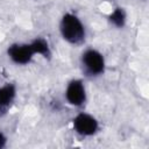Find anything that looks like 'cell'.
<instances>
[{
  "instance_id": "cell-1",
  "label": "cell",
  "mask_w": 149,
  "mask_h": 149,
  "mask_svg": "<svg viewBox=\"0 0 149 149\" xmlns=\"http://www.w3.org/2000/svg\"><path fill=\"white\" fill-rule=\"evenodd\" d=\"M59 33L62 38L72 45H79L85 42L86 28L81 19L72 12H66L59 21Z\"/></svg>"
},
{
  "instance_id": "cell-5",
  "label": "cell",
  "mask_w": 149,
  "mask_h": 149,
  "mask_svg": "<svg viewBox=\"0 0 149 149\" xmlns=\"http://www.w3.org/2000/svg\"><path fill=\"white\" fill-rule=\"evenodd\" d=\"M7 56L16 65H27L33 61L35 54L29 42H16L7 48Z\"/></svg>"
},
{
  "instance_id": "cell-7",
  "label": "cell",
  "mask_w": 149,
  "mask_h": 149,
  "mask_svg": "<svg viewBox=\"0 0 149 149\" xmlns=\"http://www.w3.org/2000/svg\"><path fill=\"white\" fill-rule=\"evenodd\" d=\"M30 45L33 48V51L35 55H38L45 59H51L52 57V49L50 47V43L47 38L42 37V36H37L35 37L34 40H31L30 42Z\"/></svg>"
},
{
  "instance_id": "cell-8",
  "label": "cell",
  "mask_w": 149,
  "mask_h": 149,
  "mask_svg": "<svg viewBox=\"0 0 149 149\" xmlns=\"http://www.w3.org/2000/svg\"><path fill=\"white\" fill-rule=\"evenodd\" d=\"M108 22L115 28H123L127 23V12L123 7H115L108 14Z\"/></svg>"
},
{
  "instance_id": "cell-6",
  "label": "cell",
  "mask_w": 149,
  "mask_h": 149,
  "mask_svg": "<svg viewBox=\"0 0 149 149\" xmlns=\"http://www.w3.org/2000/svg\"><path fill=\"white\" fill-rule=\"evenodd\" d=\"M16 98V86L12 83H6L0 86V111L5 112L14 102Z\"/></svg>"
},
{
  "instance_id": "cell-10",
  "label": "cell",
  "mask_w": 149,
  "mask_h": 149,
  "mask_svg": "<svg viewBox=\"0 0 149 149\" xmlns=\"http://www.w3.org/2000/svg\"><path fill=\"white\" fill-rule=\"evenodd\" d=\"M0 113H1V111H0Z\"/></svg>"
},
{
  "instance_id": "cell-2",
  "label": "cell",
  "mask_w": 149,
  "mask_h": 149,
  "mask_svg": "<svg viewBox=\"0 0 149 149\" xmlns=\"http://www.w3.org/2000/svg\"><path fill=\"white\" fill-rule=\"evenodd\" d=\"M80 68L85 76L91 78H97L104 74L106 69V61L104 55L94 49L87 48L80 55Z\"/></svg>"
},
{
  "instance_id": "cell-9",
  "label": "cell",
  "mask_w": 149,
  "mask_h": 149,
  "mask_svg": "<svg viewBox=\"0 0 149 149\" xmlns=\"http://www.w3.org/2000/svg\"><path fill=\"white\" fill-rule=\"evenodd\" d=\"M6 144H7V136L5 135V133H3V132H1V130H0V149L5 148V147H6Z\"/></svg>"
},
{
  "instance_id": "cell-4",
  "label": "cell",
  "mask_w": 149,
  "mask_h": 149,
  "mask_svg": "<svg viewBox=\"0 0 149 149\" xmlns=\"http://www.w3.org/2000/svg\"><path fill=\"white\" fill-rule=\"evenodd\" d=\"M64 97H65L66 102L73 107L84 106L87 100V92H86L84 81L79 78L71 79L66 84V87L64 91Z\"/></svg>"
},
{
  "instance_id": "cell-3",
  "label": "cell",
  "mask_w": 149,
  "mask_h": 149,
  "mask_svg": "<svg viewBox=\"0 0 149 149\" xmlns=\"http://www.w3.org/2000/svg\"><path fill=\"white\" fill-rule=\"evenodd\" d=\"M72 128L81 137H91L99 132L100 125L98 119L86 112H79L72 119Z\"/></svg>"
}]
</instances>
